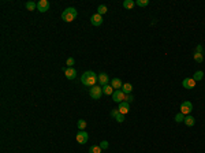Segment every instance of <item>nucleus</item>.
<instances>
[{
    "label": "nucleus",
    "instance_id": "nucleus-1",
    "mask_svg": "<svg viewBox=\"0 0 205 153\" xmlns=\"http://www.w3.org/2000/svg\"><path fill=\"white\" fill-rule=\"evenodd\" d=\"M82 85L85 86H96V84L99 82V75H96L93 71H85L81 77Z\"/></svg>",
    "mask_w": 205,
    "mask_h": 153
},
{
    "label": "nucleus",
    "instance_id": "nucleus-2",
    "mask_svg": "<svg viewBox=\"0 0 205 153\" xmlns=\"http://www.w3.org/2000/svg\"><path fill=\"white\" fill-rule=\"evenodd\" d=\"M77 15H78V12H77V10L74 7H68V8H66L62 12V19L64 22H73L77 18Z\"/></svg>",
    "mask_w": 205,
    "mask_h": 153
},
{
    "label": "nucleus",
    "instance_id": "nucleus-3",
    "mask_svg": "<svg viewBox=\"0 0 205 153\" xmlns=\"http://www.w3.org/2000/svg\"><path fill=\"white\" fill-rule=\"evenodd\" d=\"M89 96L94 100H99L101 96H103V88L101 86H92L90 88V90H89Z\"/></svg>",
    "mask_w": 205,
    "mask_h": 153
},
{
    "label": "nucleus",
    "instance_id": "nucleus-4",
    "mask_svg": "<svg viewBox=\"0 0 205 153\" xmlns=\"http://www.w3.org/2000/svg\"><path fill=\"white\" fill-rule=\"evenodd\" d=\"M75 140H77V142L78 144H86L87 140H89V135H87L86 131H83V130H81V131H78L77 133V137H75Z\"/></svg>",
    "mask_w": 205,
    "mask_h": 153
},
{
    "label": "nucleus",
    "instance_id": "nucleus-5",
    "mask_svg": "<svg viewBox=\"0 0 205 153\" xmlns=\"http://www.w3.org/2000/svg\"><path fill=\"white\" fill-rule=\"evenodd\" d=\"M124 97H126V94L123 93V90L122 89H119V90H115L114 92V94H112V100L115 101V103H122V101H124Z\"/></svg>",
    "mask_w": 205,
    "mask_h": 153
},
{
    "label": "nucleus",
    "instance_id": "nucleus-6",
    "mask_svg": "<svg viewBox=\"0 0 205 153\" xmlns=\"http://www.w3.org/2000/svg\"><path fill=\"white\" fill-rule=\"evenodd\" d=\"M192 111H193V104L190 101H183V103L180 104V112H182L183 115H189Z\"/></svg>",
    "mask_w": 205,
    "mask_h": 153
},
{
    "label": "nucleus",
    "instance_id": "nucleus-7",
    "mask_svg": "<svg viewBox=\"0 0 205 153\" xmlns=\"http://www.w3.org/2000/svg\"><path fill=\"white\" fill-rule=\"evenodd\" d=\"M63 71H64V75H66V78H67V80H75V77H77V71H75L74 67H64L63 68Z\"/></svg>",
    "mask_w": 205,
    "mask_h": 153
},
{
    "label": "nucleus",
    "instance_id": "nucleus-8",
    "mask_svg": "<svg viewBox=\"0 0 205 153\" xmlns=\"http://www.w3.org/2000/svg\"><path fill=\"white\" fill-rule=\"evenodd\" d=\"M37 10L40 12H47L49 10V1L48 0H40L37 3Z\"/></svg>",
    "mask_w": 205,
    "mask_h": 153
},
{
    "label": "nucleus",
    "instance_id": "nucleus-9",
    "mask_svg": "<svg viewBox=\"0 0 205 153\" xmlns=\"http://www.w3.org/2000/svg\"><path fill=\"white\" fill-rule=\"evenodd\" d=\"M90 23L93 25V26H100V25L103 23V15H100V14H93L92 17H90Z\"/></svg>",
    "mask_w": 205,
    "mask_h": 153
},
{
    "label": "nucleus",
    "instance_id": "nucleus-10",
    "mask_svg": "<svg viewBox=\"0 0 205 153\" xmlns=\"http://www.w3.org/2000/svg\"><path fill=\"white\" fill-rule=\"evenodd\" d=\"M182 86L185 89H193V88H196V81L193 80V78H186L182 82Z\"/></svg>",
    "mask_w": 205,
    "mask_h": 153
},
{
    "label": "nucleus",
    "instance_id": "nucleus-11",
    "mask_svg": "<svg viewBox=\"0 0 205 153\" xmlns=\"http://www.w3.org/2000/svg\"><path fill=\"white\" fill-rule=\"evenodd\" d=\"M108 82H110V77H108L106 73L99 74V84H100L101 88H103V86H106V85H108Z\"/></svg>",
    "mask_w": 205,
    "mask_h": 153
},
{
    "label": "nucleus",
    "instance_id": "nucleus-12",
    "mask_svg": "<svg viewBox=\"0 0 205 153\" xmlns=\"http://www.w3.org/2000/svg\"><path fill=\"white\" fill-rule=\"evenodd\" d=\"M119 112L120 114H123V115H126L129 111H130V105H129V103H126V101H122L120 104H119Z\"/></svg>",
    "mask_w": 205,
    "mask_h": 153
},
{
    "label": "nucleus",
    "instance_id": "nucleus-13",
    "mask_svg": "<svg viewBox=\"0 0 205 153\" xmlns=\"http://www.w3.org/2000/svg\"><path fill=\"white\" fill-rule=\"evenodd\" d=\"M111 86L115 89V90H119V89H122L123 84H122V81L119 80V78H112L111 80Z\"/></svg>",
    "mask_w": 205,
    "mask_h": 153
},
{
    "label": "nucleus",
    "instance_id": "nucleus-14",
    "mask_svg": "<svg viewBox=\"0 0 205 153\" xmlns=\"http://www.w3.org/2000/svg\"><path fill=\"white\" fill-rule=\"evenodd\" d=\"M114 92H115V89H114L110 84H108V85H106V86H103V93H104V94H107V96H112V94H114Z\"/></svg>",
    "mask_w": 205,
    "mask_h": 153
},
{
    "label": "nucleus",
    "instance_id": "nucleus-15",
    "mask_svg": "<svg viewBox=\"0 0 205 153\" xmlns=\"http://www.w3.org/2000/svg\"><path fill=\"white\" fill-rule=\"evenodd\" d=\"M183 123H185L186 126H189V127H192V126H194V123H196V119H194L193 116H190V115H186Z\"/></svg>",
    "mask_w": 205,
    "mask_h": 153
},
{
    "label": "nucleus",
    "instance_id": "nucleus-16",
    "mask_svg": "<svg viewBox=\"0 0 205 153\" xmlns=\"http://www.w3.org/2000/svg\"><path fill=\"white\" fill-rule=\"evenodd\" d=\"M122 90H123L124 94H131V92H133V85H131V84H123Z\"/></svg>",
    "mask_w": 205,
    "mask_h": 153
},
{
    "label": "nucleus",
    "instance_id": "nucleus-17",
    "mask_svg": "<svg viewBox=\"0 0 205 153\" xmlns=\"http://www.w3.org/2000/svg\"><path fill=\"white\" fill-rule=\"evenodd\" d=\"M134 6H136V1H133V0H124L123 1V7L126 10H131Z\"/></svg>",
    "mask_w": 205,
    "mask_h": 153
},
{
    "label": "nucleus",
    "instance_id": "nucleus-18",
    "mask_svg": "<svg viewBox=\"0 0 205 153\" xmlns=\"http://www.w3.org/2000/svg\"><path fill=\"white\" fill-rule=\"evenodd\" d=\"M107 11H108V8H107V6H104V4H100V6L97 7V14H100V15L107 14Z\"/></svg>",
    "mask_w": 205,
    "mask_h": 153
},
{
    "label": "nucleus",
    "instance_id": "nucleus-19",
    "mask_svg": "<svg viewBox=\"0 0 205 153\" xmlns=\"http://www.w3.org/2000/svg\"><path fill=\"white\" fill-rule=\"evenodd\" d=\"M101 148H100V145H93V146L89 148V153H101Z\"/></svg>",
    "mask_w": 205,
    "mask_h": 153
},
{
    "label": "nucleus",
    "instance_id": "nucleus-20",
    "mask_svg": "<svg viewBox=\"0 0 205 153\" xmlns=\"http://www.w3.org/2000/svg\"><path fill=\"white\" fill-rule=\"evenodd\" d=\"M193 57H194V61H197V63H202V60H204V56H202V53H197V52H194Z\"/></svg>",
    "mask_w": 205,
    "mask_h": 153
},
{
    "label": "nucleus",
    "instance_id": "nucleus-21",
    "mask_svg": "<svg viewBox=\"0 0 205 153\" xmlns=\"http://www.w3.org/2000/svg\"><path fill=\"white\" fill-rule=\"evenodd\" d=\"M202 77H204V73H202V71H197V73H194V77H193V80L196 81V82H198V81L202 80Z\"/></svg>",
    "mask_w": 205,
    "mask_h": 153
},
{
    "label": "nucleus",
    "instance_id": "nucleus-22",
    "mask_svg": "<svg viewBox=\"0 0 205 153\" xmlns=\"http://www.w3.org/2000/svg\"><path fill=\"white\" fill-rule=\"evenodd\" d=\"M77 126H78V129H79V130H85V129H86V126H87V123H86V120H83V119H79Z\"/></svg>",
    "mask_w": 205,
    "mask_h": 153
},
{
    "label": "nucleus",
    "instance_id": "nucleus-23",
    "mask_svg": "<svg viewBox=\"0 0 205 153\" xmlns=\"http://www.w3.org/2000/svg\"><path fill=\"white\" fill-rule=\"evenodd\" d=\"M26 8H27L29 11H33V10H36V8H37V3H33V1H27V3H26Z\"/></svg>",
    "mask_w": 205,
    "mask_h": 153
},
{
    "label": "nucleus",
    "instance_id": "nucleus-24",
    "mask_svg": "<svg viewBox=\"0 0 205 153\" xmlns=\"http://www.w3.org/2000/svg\"><path fill=\"white\" fill-rule=\"evenodd\" d=\"M183 120H185V115H183L182 112H179V114H176V115H175V122L180 123V122H183Z\"/></svg>",
    "mask_w": 205,
    "mask_h": 153
},
{
    "label": "nucleus",
    "instance_id": "nucleus-25",
    "mask_svg": "<svg viewBox=\"0 0 205 153\" xmlns=\"http://www.w3.org/2000/svg\"><path fill=\"white\" fill-rule=\"evenodd\" d=\"M136 4L138 7H146L148 4H149V1H148V0H137Z\"/></svg>",
    "mask_w": 205,
    "mask_h": 153
},
{
    "label": "nucleus",
    "instance_id": "nucleus-26",
    "mask_svg": "<svg viewBox=\"0 0 205 153\" xmlns=\"http://www.w3.org/2000/svg\"><path fill=\"white\" fill-rule=\"evenodd\" d=\"M115 120L118 123H123L124 122V115L123 114H120V112H118V115L115 116Z\"/></svg>",
    "mask_w": 205,
    "mask_h": 153
},
{
    "label": "nucleus",
    "instance_id": "nucleus-27",
    "mask_svg": "<svg viewBox=\"0 0 205 153\" xmlns=\"http://www.w3.org/2000/svg\"><path fill=\"white\" fill-rule=\"evenodd\" d=\"M74 63H75L74 57H68V59H67V61H66V64H67L68 67H73V66H74Z\"/></svg>",
    "mask_w": 205,
    "mask_h": 153
},
{
    "label": "nucleus",
    "instance_id": "nucleus-28",
    "mask_svg": "<svg viewBox=\"0 0 205 153\" xmlns=\"http://www.w3.org/2000/svg\"><path fill=\"white\" fill-rule=\"evenodd\" d=\"M133 100H134V96H133V94H126V97H124V101H126V103L130 104Z\"/></svg>",
    "mask_w": 205,
    "mask_h": 153
},
{
    "label": "nucleus",
    "instance_id": "nucleus-29",
    "mask_svg": "<svg viewBox=\"0 0 205 153\" xmlns=\"http://www.w3.org/2000/svg\"><path fill=\"white\" fill-rule=\"evenodd\" d=\"M108 146H110L108 141H101L100 142V148H101V149H108Z\"/></svg>",
    "mask_w": 205,
    "mask_h": 153
},
{
    "label": "nucleus",
    "instance_id": "nucleus-30",
    "mask_svg": "<svg viewBox=\"0 0 205 153\" xmlns=\"http://www.w3.org/2000/svg\"><path fill=\"white\" fill-rule=\"evenodd\" d=\"M202 51H204L202 45H197V48H196V52H197V53H202Z\"/></svg>",
    "mask_w": 205,
    "mask_h": 153
},
{
    "label": "nucleus",
    "instance_id": "nucleus-31",
    "mask_svg": "<svg viewBox=\"0 0 205 153\" xmlns=\"http://www.w3.org/2000/svg\"><path fill=\"white\" fill-rule=\"evenodd\" d=\"M118 112H119V110H112V111H111V116L115 118L116 115H118Z\"/></svg>",
    "mask_w": 205,
    "mask_h": 153
}]
</instances>
